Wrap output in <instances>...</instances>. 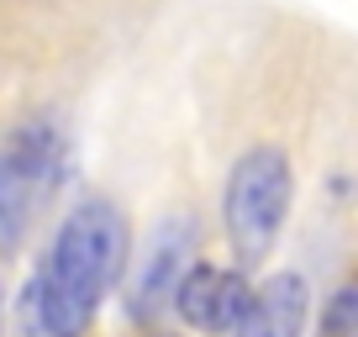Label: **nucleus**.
<instances>
[{
	"instance_id": "1",
	"label": "nucleus",
	"mask_w": 358,
	"mask_h": 337,
	"mask_svg": "<svg viewBox=\"0 0 358 337\" xmlns=\"http://www.w3.org/2000/svg\"><path fill=\"white\" fill-rule=\"evenodd\" d=\"M127 269V222L111 201H79L53 232L43 269L32 274V295L53 332L79 337L101 306V295L122 280Z\"/></svg>"
},
{
	"instance_id": "2",
	"label": "nucleus",
	"mask_w": 358,
	"mask_h": 337,
	"mask_svg": "<svg viewBox=\"0 0 358 337\" xmlns=\"http://www.w3.org/2000/svg\"><path fill=\"white\" fill-rule=\"evenodd\" d=\"M295 201V174H290V153L274 143L248 148L227 174V195H222V222L232 237V253L243 269L268 259V248L280 237L285 216Z\"/></svg>"
},
{
	"instance_id": "3",
	"label": "nucleus",
	"mask_w": 358,
	"mask_h": 337,
	"mask_svg": "<svg viewBox=\"0 0 358 337\" xmlns=\"http://www.w3.org/2000/svg\"><path fill=\"white\" fill-rule=\"evenodd\" d=\"M64 180V132L32 122L0 148V253L22 243L32 206Z\"/></svg>"
},
{
	"instance_id": "4",
	"label": "nucleus",
	"mask_w": 358,
	"mask_h": 337,
	"mask_svg": "<svg viewBox=\"0 0 358 337\" xmlns=\"http://www.w3.org/2000/svg\"><path fill=\"white\" fill-rule=\"evenodd\" d=\"M258 290H248L243 269H216V264H190L174 290V311L195 332H237L243 316L253 311Z\"/></svg>"
},
{
	"instance_id": "5",
	"label": "nucleus",
	"mask_w": 358,
	"mask_h": 337,
	"mask_svg": "<svg viewBox=\"0 0 358 337\" xmlns=\"http://www.w3.org/2000/svg\"><path fill=\"white\" fill-rule=\"evenodd\" d=\"M306 306H311V295H306L301 274H274V280L258 290L253 311L243 316V327H237L232 337H301Z\"/></svg>"
},
{
	"instance_id": "6",
	"label": "nucleus",
	"mask_w": 358,
	"mask_h": 337,
	"mask_svg": "<svg viewBox=\"0 0 358 337\" xmlns=\"http://www.w3.org/2000/svg\"><path fill=\"white\" fill-rule=\"evenodd\" d=\"M185 253H190V227L185 222H174L169 232H158L153 237V248H148V269L137 274V290H132V311L137 316H148L158 301H164V290L174 295L179 290V264H185Z\"/></svg>"
},
{
	"instance_id": "7",
	"label": "nucleus",
	"mask_w": 358,
	"mask_h": 337,
	"mask_svg": "<svg viewBox=\"0 0 358 337\" xmlns=\"http://www.w3.org/2000/svg\"><path fill=\"white\" fill-rule=\"evenodd\" d=\"M322 337H358V274L332 295V306L322 316Z\"/></svg>"
},
{
	"instance_id": "8",
	"label": "nucleus",
	"mask_w": 358,
	"mask_h": 337,
	"mask_svg": "<svg viewBox=\"0 0 358 337\" xmlns=\"http://www.w3.org/2000/svg\"><path fill=\"white\" fill-rule=\"evenodd\" d=\"M158 337H169V332H158Z\"/></svg>"
}]
</instances>
